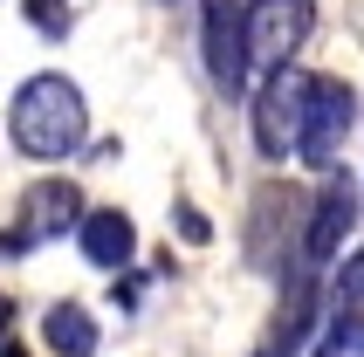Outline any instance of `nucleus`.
<instances>
[{"mask_svg":"<svg viewBox=\"0 0 364 357\" xmlns=\"http://www.w3.org/2000/svg\"><path fill=\"white\" fill-rule=\"evenodd\" d=\"M337 302H344V309H364V247H350V255L337 261Z\"/></svg>","mask_w":364,"mask_h":357,"instance_id":"nucleus-14","label":"nucleus"},{"mask_svg":"<svg viewBox=\"0 0 364 357\" xmlns=\"http://www.w3.org/2000/svg\"><path fill=\"white\" fill-rule=\"evenodd\" d=\"M200 48H206V76L213 90L241 97L247 90V41H241V0H206V21H200Z\"/></svg>","mask_w":364,"mask_h":357,"instance_id":"nucleus-8","label":"nucleus"},{"mask_svg":"<svg viewBox=\"0 0 364 357\" xmlns=\"http://www.w3.org/2000/svg\"><path fill=\"white\" fill-rule=\"evenodd\" d=\"M7 138H14L21 159H35V165L76 159L82 138H90V103H82V90L62 76V69L28 76L14 90V103H7Z\"/></svg>","mask_w":364,"mask_h":357,"instance_id":"nucleus-1","label":"nucleus"},{"mask_svg":"<svg viewBox=\"0 0 364 357\" xmlns=\"http://www.w3.org/2000/svg\"><path fill=\"white\" fill-rule=\"evenodd\" d=\"M0 357H28V351H21V343H0Z\"/></svg>","mask_w":364,"mask_h":357,"instance_id":"nucleus-17","label":"nucleus"},{"mask_svg":"<svg viewBox=\"0 0 364 357\" xmlns=\"http://www.w3.org/2000/svg\"><path fill=\"white\" fill-rule=\"evenodd\" d=\"M303 103H309V76L296 62L282 69H268L262 90H255V144H262V159H296V138H303Z\"/></svg>","mask_w":364,"mask_h":357,"instance_id":"nucleus-6","label":"nucleus"},{"mask_svg":"<svg viewBox=\"0 0 364 357\" xmlns=\"http://www.w3.org/2000/svg\"><path fill=\"white\" fill-rule=\"evenodd\" d=\"M282 309H275V323H268V351L262 357H303V343H316V330H323V282L309 275V268H296V275H282Z\"/></svg>","mask_w":364,"mask_h":357,"instance_id":"nucleus-9","label":"nucleus"},{"mask_svg":"<svg viewBox=\"0 0 364 357\" xmlns=\"http://www.w3.org/2000/svg\"><path fill=\"white\" fill-rule=\"evenodd\" d=\"M76 247L82 261H97V268H131V255H138V227H131V213H117V206H97V213L76 220Z\"/></svg>","mask_w":364,"mask_h":357,"instance_id":"nucleus-10","label":"nucleus"},{"mask_svg":"<svg viewBox=\"0 0 364 357\" xmlns=\"http://www.w3.org/2000/svg\"><path fill=\"white\" fill-rule=\"evenodd\" d=\"M350 124H358V90L337 76H309V103H303V138H296V159L330 172L337 151H344Z\"/></svg>","mask_w":364,"mask_h":357,"instance_id":"nucleus-7","label":"nucleus"},{"mask_svg":"<svg viewBox=\"0 0 364 357\" xmlns=\"http://www.w3.org/2000/svg\"><path fill=\"white\" fill-rule=\"evenodd\" d=\"M309 28H316V0H247V7H241L247 69L268 76V69L296 62V48L309 41Z\"/></svg>","mask_w":364,"mask_h":357,"instance_id":"nucleus-4","label":"nucleus"},{"mask_svg":"<svg viewBox=\"0 0 364 357\" xmlns=\"http://www.w3.org/2000/svg\"><path fill=\"white\" fill-rule=\"evenodd\" d=\"M21 14H28V28L48 35V41L69 35V0H21Z\"/></svg>","mask_w":364,"mask_h":357,"instance_id":"nucleus-13","label":"nucleus"},{"mask_svg":"<svg viewBox=\"0 0 364 357\" xmlns=\"http://www.w3.org/2000/svg\"><path fill=\"white\" fill-rule=\"evenodd\" d=\"M255 227H247V261L268 268V275H296L303 268V220H309V199L296 186H262L255 193Z\"/></svg>","mask_w":364,"mask_h":357,"instance_id":"nucleus-2","label":"nucleus"},{"mask_svg":"<svg viewBox=\"0 0 364 357\" xmlns=\"http://www.w3.org/2000/svg\"><path fill=\"white\" fill-rule=\"evenodd\" d=\"M41 351L48 357H97V316L82 302H55L41 316Z\"/></svg>","mask_w":364,"mask_h":357,"instance_id":"nucleus-11","label":"nucleus"},{"mask_svg":"<svg viewBox=\"0 0 364 357\" xmlns=\"http://www.w3.org/2000/svg\"><path fill=\"white\" fill-rule=\"evenodd\" d=\"M82 213H90V206H82V186H76V178H35V186L21 193L14 234H0V261L35 255V247H48V240L76 234V220H82Z\"/></svg>","mask_w":364,"mask_h":357,"instance_id":"nucleus-3","label":"nucleus"},{"mask_svg":"<svg viewBox=\"0 0 364 357\" xmlns=\"http://www.w3.org/2000/svg\"><path fill=\"white\" fill-rule=\"evenodd\" d=\"M358 178L344 172V165H330L323 186H316V199H309V220H303V268L309 275H323L330 261H337V247L350 240V227H358Z\"/></svg>","mask_w":364,"mask_h":357,"instance_id":"nucleus-5","label":"nucleus"},{"mask_svg":"<svg viewBox=\"0 0 364 357\" xmlns=\"http://www.w3.org/2000/svg\"><path fill=\"white\" fill-rule=\"evenodd\" d=\"M179 234H186V240H206L213 227H206V213H200V206H179Z\"/></svg>","mask_w":364,"mask_h":357,"instance_id":"nucleus-15","label":"nucleus"},{"mask_svg":"<svg viewBox=\"0 0 364 357\" xmlns=\"http://www.w3.org/2000/svg\"><path fill=\"white\" fill-rule=\"evenodd\" d=\"M7 323H14V309H7V296H0V343H7Z\"/></svg>","mask_w":364,"mask_h":357,"instance_id":"nucleus-16","label":"nucleus"},{"mask_svg":"<svg viewBox=\"0 0 364 357\" xmlns=\"http://www.w3.org/2000/svg\"><path fill=\"white\" fill-rule=\"evenodd\" d=\"M316 357H364V309H330L316 330Z\"/></svg>","mask_w":364,"mask_h":357,"instance_id":"nucleus-12","label":"nucleus"}]
</instances>
